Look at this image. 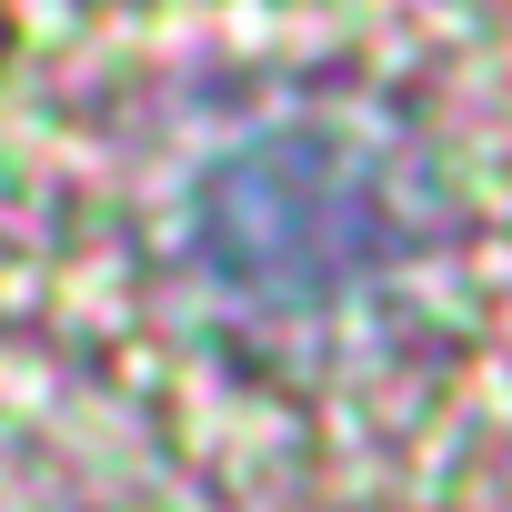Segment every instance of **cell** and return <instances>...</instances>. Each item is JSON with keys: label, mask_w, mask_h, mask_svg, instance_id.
Returning <instances> with one entry per match:
<instances>
[{"label": "cell", "mask_w": 512, "mask_h": 512, "mask_svg": "<svg viewBox=\"0 0 512 512\" xmlns=\"http://www.w3.org/2000/svg\"><path fill=\"white\" fill-rule=\"evenodd\" d=\"M201 251L241 302H332L402 251V191L332 131L251 141L201 181Z\"/></svg>", "instance_id": "6da1fadb"}]
</instances>
